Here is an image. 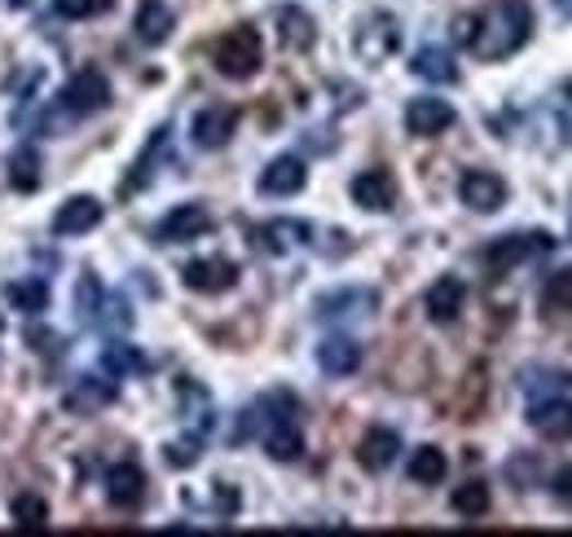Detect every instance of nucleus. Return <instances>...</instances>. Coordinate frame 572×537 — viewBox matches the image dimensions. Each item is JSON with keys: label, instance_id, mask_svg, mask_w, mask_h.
I'll return each instance as SVG.
<instances>
[{"label": "nucleus", "instance_id": "2f4dec72", "mask_svg": "<svg viewBox=\"0 0 572 537\" xmlns=\"http://www.w3.org/2000/svg\"><path fill=\"white\" fill-rule=\"evenodd\" d=\"M198 454H203V432H190V436L168 445V467H194Z\"/></svg>", "mask_w": 572, "mask_h": 537}, {"label": "nucleus", "instance_id": "20e7f679", "mask_svg": "<svg viewBox=\"0 0 572 537\" xmlns=\"http://www.w3.org/2000/svg\"><path fill=\"white\" fill-rule=\"evenodd\" d=\"M58 106H62L71 119H89V115H98V111L111 106V80H106L98 67H84V71H76V76L62 84Z\"/></svg>", "mask_w": 572, "mask_h": 537}, {"label": "nucleus", "instance_id": "aec40b11", "mask_svg": "<svg viewBox=\"0 0 572 537\" xmlns=\"http://www.w3.org/2000/svg\"><path fill=\"white\" fill-rule=\"evenodd\" d=\"M397 454H401V436L392 427H370L362 436V445H357V462L366 471H388L397 462Z\"/></svg>", "mask_w": 572, "mask_h": 537}, {"label": "nucleus", "instance_id": "39448f33", "mask_svg": "<svg viewBox=\"0 0 572 537\" xmlns=\"http://www.w3.org/2000/svg\"><path fill=\"white\" fill-rule=\"evenodd\" d=\"M353 49H357V58H362L366 67H384V62L401 49V27H397V19H392V14H370V19L357 27Z\"/></svg>", "mask_w": 572, "mask_h": 537}, {"label": "nucleus", "instance_id": "1a4fd4ad", "mask_svg": "<svg viewBox=\"0 0 572 537\" xmlns=\"http://www.w3.org/2000/svg\"><path fill=\"white\" fill-rule=\"evenodd\" d=\"M454 106L445 102V98H414L410 106H405V128L414 133V137H441V133H449L454 128Z\"/></svg>", "mask_w": 572, "mask_h": 537}, {"label": "nucleus", "instance_id": "4468645a", "mask_svg": "<svg viewBox=\"0 0 572 537\" xmlns=\"http://www.w3.org/2000/svg\"><path fill=\"white\" fill-rule=\"evenodd\" d=\"M102 216H106V207H102L93 194H76V198H67V203L58 207V216H54V233H58V238L89 233V229L102 225Z\"/></svg>", "mask_w": 572, "mask_h": 537}, {"label": "nucleus", "instance_id": "412c9836", "mask_svg": "<svg viewBox=\"0 0 572 537\" xmlns=\"http://www.w3.org/2000/svg\"><path fill=\"white\" fill-rule=\"evenodd\" d=\"M172 27H176V14L163 5V0H141L137 23H133V32H137L141 45H163V41H172Z\"/></svg>", "mask_w": 572, "mask_h": 537}, {"label": "nucleus", "instance_id": "c756f323", "mask_svg": "<svg viewBox=\"0 0 572 537\" xmlns=\"http://www.w3.org/2000/svg\"><path fill=\"white\" fill-rule=\"evenodd\" d=\"M10 181H14V190H23V194H32V190L41 185V155H36L32 146L14 150V159H10Z\"/></svg>", "mask_w": 572, "mask_h": 537}, {"label": "nucleus", "instance_id": "b1692460", "mask_svg": "<svg viewBox=\"0 0 572 537\" xmlns=\"http://www.w3.org/2000/svg\"><path fill=\"white\" fill-rule=\"evenodd\" d=\"M449 506H454V515H462V519H480V515H489L493 493H489V484H484V480H467V484H458V489H454Z\"/></svg>", "mask_w": 572, "mask_h": 537}, {"label": "nucleus", "instance_id": "7ed1b4c3", "mask_svg": "<svg viewBox=\"0 0 572 537\" xmlns=\"http://www.w3.org/2000/svg\"><path fill=\"white\" fill-rule=\"evenodd\" d=\"M546 251H554V238L546 233V229H528V233H502V238H493L489 247H484V268L493 278H502V274H511V268H519L524 260H533V255H546Z\"/></svg>", "mask_w": 572, "mask_h": 537}, {"label": "nucleus", "instance_id": "f257e3e1", "mask_svg": "<svg viewBox=\"0 0 572 537\" xmlns=\"http://www.w3.org/2000/svg\"><path fill=\"white\" fill-rule=\"evenodd\" d=\"M533 36V10L528 0H497L489 14H480V27H476V41H471V54L484 58V62H502L511 54H519Z\"/></svg>", "mask_w": 572, "mask_h": 537}, {"label": "nucleus", "instance_id": "72a5a7b5", "mask_svg": "<svg viewBox=\"0 0 572 537\" xmlns=\"http://www.w3.org/2000/svg\"><path fill=\"white\" fill-rule=\"evenodd\" d=\"M476 27H480V19H476V14H458V19H454V41L471 49V41H476Z\"/></svg>", "mask_w": 572, "mask_h": 537}, {"label": "nucleus", "instance_id": "5701e85b", "mask_svg": "<svg viewBox=\"0 0 572 537\" xmlns=\"http://www.w3.org/2000/svg\"><path fill=\"white\" fill-rule=\"evenodd\" d=\"M410 480L414 484H441L445 480V471H449V458L436 449V445H419L414 454H410Z\"/></svg>", "mask_w": 572, "mask_h": 537}, {"label": "nucleus", "instance_id": "a211bd4d", "mask_svg": "<svg viewBox=\"0 0 572 537\" xmlns=\"http://www.w3.org/2000/svg\"><path fill=\"white\" fill-rule=\"evenodd\" d=\"M318 366H322V375H331V379H348V375H357V366H362V344L348 340V335H331V340L318 344Z\"/></svg>", "mask_w": 572, "mask_h": 537}, {"label": "nucleus", "instance_id": "4be33fe9", "mask_svg": "<svg viewBox=\"0 0 572 537\" xmlns=\"http://www.w3.org/2000/svg\"><path fill=\"white\" fill-rule=\"evenodd\" d=\"M410 71H414L419 80H432V84H454V80H458V62H454V54L441 49V45L419 49L414 62H410Z\"/></svg>", "mask_w": 572, "mask_h": 537}, {"label": "nucleus", "instance_id": "9d476101", "mask_svg": "<svg viewBox=\"0 0 572 537\" xmlns=\"http://www.w3.org/2000/svg\"><path fill=\"white\" fill-rule=\"evenodd\" d=\"M353 203L366 212H392L397 207V181L388 168H366L353 176Z\"/></svg>", "mask_w": 572, "mask_h": 537}, {"label": "nucleus", "instance_id": "f704fd0d", "mask_svg": "<svg viewBox=\"0 0 572 537\" xmlns=\"http://www.w3.org/2000/svg\"><path fill=\"white\" fill-rule=\"evenodd\" d=\"M550 489H554V498H563V502H572V467H563L554 480H550Z\"/></svg>", "mask_w": 572, "mask_h": 537}, {"label": "nucleus", "instance_id": "6ab92c4d", "mask_svg": "<svg viewBox=\"0 0 572 537\" xmlns=\"http://www.w3.org/2000/svg\"><path fill=\"white\" fill-rule=\"evenodd\" d=\"M277 41H282L286 49H296V54L313 49V45H318V23H313V14L300 10V5H282V10H277Z\"/></svg>", "mask_w": 572, "mask_h": 537}, {"label": "nucleus", "instance_id": "7c9ffc66", "mask_svg": "<svg viewBox=\"0 0 572 537\" xmlns=\"http://www.w3.org/2000/svg\"><path fill=\"white\" fill-rule=\"evenodd\" d=\"M102 362H106L111 375H141V370H146V357H141L133 344H106Z\"/></svg>", "mask_w": 572, "mask_h": 537}, {"label": "nucleus", "instance_id": "dca6fc26", "mask_svg": "<svg viewBox=\"0 0 572 537\" xmlns=\"http://www.w3.org/2000/svg\"><path fill=\"white\" fill-rule=\"evenodd\" d=\"M313 242V225L309 220H291V216H282V220H268L260 225V247L273 251V255H286V251H300Z\"/></svg>", "mask_w": 572, "mask_h": 537}, {"label": "nucleus", "instance_id": "a878e982", "mask_svg": "<svg viewBox=\"0 0 572 537\" xmlns=\"http://www.w3.org/2000/svg\"><path fill=\"white\" fill-rule=\"evenodd\" d=\"M379 305L375 292H340V296H322L318 300V318H348V313H370Z\"/></svg>", "mask_w": 572, "mask_h": 537}, {"label": "nucleus", "instance_id": "f8f14e48", "mask_svg": "<svg viewBox=\"0 0 572 537\" xmlns=\"http://www.w3.org/2000/svg\"><path fill=\"white\" fill-rule=\"evenodd\" d=\"M233 128H238V111L233 106H207V111L194 115L190 137H194L198 150H220V146H229Z\"/></svg>", "mask_w": 572, "mask_h": 537}, {"label": "nucleus", "instance_id": "ddd939ff", "mask_svg": "<svg viewBox=\"0 0 572 537\" xmlns=\"http://www.w3.org/2000/svg\"><path fill=\"white\" fill-rule=\"evenodd\" d=\"M528 427L546 441H572V401H563L559 392L546 401H533L528 410Z\"/></svg>", "mask_w": 572, "mask_h": 537}, {"label": "nucleus", "instance_id": "6e6552de", "mask_svg": "<svg viewBox=\"0 0 572 537\" xmlns=\"http://www.w3.org/2000/svg\"><path fill=\"white\" fill-rule=\"evenodd\" d=\"M211 229V212L203 207V203H181V207H172L163 220H159V229H155V242H194V238H203Z\"/></svg>", "mask_w": 572, "mask_h": 537}, {"label": "nucleus", "instance_id": "f03ea898", "mask_svg": "<svg viewBox=\"0 0 572 537\" xmlns=\"http://www.w3.org/2000/svg\"><path fill=\"white\" fill-rule=\"evenodd\" d=\"M211 62H216V71L220 76H229V80H251L260 67H264V41H260V32L255 27H233V32H225L220 41H216V49H211Z\"/></svg>", "mask_w": 572, "mask_h": 537}, {"label": "nucleus", "instance_id": "f3484780", "mask_svg": "<svg viewBox=\"0 0 572 537\" xmlns=\"http://www.w3.org/2000/svg\"><path fill=\"white\" fill-rule=\"evenodd\" d=\"M462 300H467V287H462V278H454V274H449V278H436V283L427 287L423 309H427V318H432V322L449 327V322H458Z\"/></svg>", "mask_w": 572, "mask_h": 537}, {"label": "nucleus", "instance_id": "473e14b6", "mask_svg": "<svg viewBox=\"0 0 572 537\" xmlns=\"http://www.w3.org/2000/svg\"><path fill=\"white\" fill-rule=\"evenodd\" d=\"M115 5V0H54V10L62 14V19H98V14H106Z\"/></svg>", "mask_w": 572, "mask_h": 537}, {"label": "nucleus", "instance_id": "c9c22d12", "mask_svg": "<svg viewBox=\"0 0 572 537\" xmlns=\"http://www.w3.org/2000/svg\"><path fill=\"white\" fill-rule=\"evenodd\" d=\"M554 10H559V14H568V19H572V0H554Z\"/></svg>", "mask_w": 572, "mask_h": 537}, {"label": "nucleus", "instance_id": "423d86ee", "mask_svg": "<svg viewBox=\"0 0 572 537\" xmlns=\"http://www.w3.org/2000/svg\"><path fill=\"white\" fill-rule=\"evenodd\" d=\"M181 283L198 296H220V292L238 287V264L225 260V255H203V260H190L181 268Z\"/></svg>", "mask_w": 572, "mask_h": 537}, {"label": "nucleus", "instance_id": "cd10ccee", "mask_svg": "<svg viewBox=\"0 0 572 537\" xmlns=\"http://www.w3.org/2000/svg\"><path fill=\"white\" fill-rule=\"evenodd\" d=\"M5 296H10V305H14L19 313H32V318L49 309V287H45L41 278H19V283L5 287Z\"/></svg>", "mask_w": 572, "mask_h": 537}, {"label": "nucleus", "instance_id": "c85d7f7f", "mask_svg": "<svg viewBox=\"0 0 572 537\" xmlns=\"http://www.w3.org/2000/svg\"><path fill=\"white\" fill-rule=\"evenodd\" d=\"M10 515H14V524H19V528H27V533L49 528V502H45L41 493H19V498H14V506H10Z\"/></svg>", "mask_w": 572, "mask_h": 537}, {"label": "nucleus", "instance_id": "2eb2a0df", "mask_svg": "<svg viewBox=\"0 0 572 537\" xmlns=\"http://www.w3.org/2000/svg\"><path fill=\"white\" fill-rule=\"evenodd\" d=\"M106 498H111V506H119V511H137L141 498H146V471H141L137 462H115V467L106 471Z\"/></svg>", "mask_w": 572, "mask_h": 537}, {"label": "nucleus", "instance_id": "bb28decb", "mask_svg": "<svg viewBox=\"0 0 572 537\" xmlns=\"http://www.w3.org/2000/svg\"><path fill=\"white\" fill-rule=\"evenodd\" d=\"M111 401H115V384L80 379L76 392L67 397V410H71V414H93V410H102V405H111Z\"/></svg>", "mask_w": 572, "mask_h": 537}, {"label": "nucleus", "instance_id": "9b49d317", "mask_svg": "<svg viewBox=\"0 0 572 537\" xmlns=\"http://www.w3.org/2000/svg\"><path fill=\"white\" fill-rule=\"evenodd\" d=\"M305 185H309V168H305L300 155H277V159L260 172V194L286 198V194H300Z\"/></svg>", "mask_w": 572, "mask_h": 537}, {"label": "nucleus", "instance_id": "0eeeda50", "mask_svg": "<svg viewBox=\"0 0 572 537\" xmlns=\"http://www.w3.org/2000/svg\"><path fill=\"white\" fill-rule=\"evenodd\" d=\"M458 198H462L471 212L489 216V212H497V207L506 203V181H502L497 172H489V168H471V172H462V181H458Z\"/></svg>", "mask_w": 572, "mask_h": 537}, {"label": "nucleus", "instance_id": "393cba45", "mask_svg": "<svg viewBox=\"0 0 572 537\" xmlns=\"http://www.w3.org/2000/svg\"><path fill=\"white\" fill-rule=\"evenodd\" d=\"M563 313H572V268H559V274L541 287V318L554 322Z\"/></svg>", "mask_w": 572, "mask_h": 537}]
</instances>
